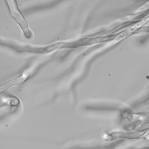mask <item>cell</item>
Wrapping results in <instances>:
<instances>
[{
	"mask_svg": "<svg viewBox=\"0 0 149 149\" xmlns=\"http://www.w3.org/2000/svg\"><path fill=\"white\" fill-rule=\"evenodd\" d=\"M27 77L28 75L24 74L17 78L7 81L1 86L0 93L3 92L11 87L22 83L27 79Z\"/></svg>",
	"mask_w": 149,
	"mask_h": 149,
	"instance_id": "cell-3",
	"label": "cell"
},
{
	"mask_svg": "<svg viewBox=\"0 0 149 149\" xmlns=\"http://www.w3.org/2000/svg\"><path fill=\"white\" fill-rule=\"evenodd\" d=\"M146 131H135L131 132H114L104 137L105 140L110 142L117 139L122 138L127 139H135L143 138Z\"/></svg>",
	"mask_w": 149,
	"mask_h": 149,
	"instance_id": "cell-2",
	"label": "cell"
},
{
	"mask_svg": "<svg viewBox=\"0 0 149 149\" xmlns=\"http://www.w3.org/2000/svg\"><path fill=\"white\" fill-rule=\"evenodd\" d=\"M146 136L147 138L149 139V130L147 131L146 133Z\"/></svg>",
	"mask_w": 149,
	"mask_h": 149,
	"instance_id": "cell-4",
	"label": "cell"
},
{
	"mask_svg": "<svg viewBox=\"0 0 149 149\" xmlns=\"http://www.w3.org/2000/svg\"><path fill=\"white\" fill-rule=\"evenodd\" d=\"M12 17L16 20L22 30L25 36L29 38L33 33L29 29L28 24L19 10L16 0H6Z\"/></svg>",
	"mask_w": 149,
	"mask_h": 149,
	"instance_id": "cell-1",
	"label": "cell"
}]
</instances>
